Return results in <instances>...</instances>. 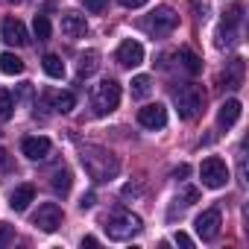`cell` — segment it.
I'll return each instance as SVG.
<instances>
[{
    "label": "cell",
    "mask_w": 249,
    "mask_h": 249,
    "mask_svg": "<svg viewBox=\"0 0 249 249\" xmlns=\"http://www.w3.org/2000/svg\"><path fill=\"white\" fill-rule=\"evenodd\" d=\"M82 167L94 182H108L120 173V161L111 150L103 147H85L82 150Z\"/></svg>",
    "instance_id": "obj_1"
},
{
    "label": "cell",
    "mask_w": 249,
    "mask_h": 249,
    "mask_svg": "<svg viewBox=\"0 0 249 249\" xmlns=\"http://www.w3.org/2000/svg\"><path fill=\"white\" fill-rule=\"evenodd\" d=\"M106 234L111 240H132L138 231H141V217L126 211V208H114L108 217H106Z\"/></svg>",
    "instance_id": "obj_2"
},
{
    "label": "cell",
    "mask_w": 249,
    "mask_h": 249,
    "mask_svg": "<svg viewBox=\"0 0 249 249\" xmlns=\"http://www.w3.org/2000/svg\"><path fill=\"white\" fill-rule=\"evenodd\" d=\"M176 24H179V15H176L173 6H156V9L141 21V27H144L150 36H156V38L170 36V33L176 30Z\"/></svg>",
    "instance_id": "obj_3"
},
{
    "label": "cell",
    "mask_w": 249,
    "mask_h": 249,
    "mask_svg": "<svg viewBox=\"0 0 249 249\" xmlns=\"http://www.w3.org/2000/svg\"><path fill=\"white\" fill-rule=\"evenodd\" d=\"M91 106H94V114H100V117L111 114V111L120 106V85H117L114 79H103L100 85H94Z\"/></svg>",
    "instance_id": "obj_4"
},
{
    "label": "cell",
    "mask_w": 249,
    "mask_h": 249,
    "mask_svg": "<svg viewBox=\"0 0 249 249\" xmlns=\"http://www.w3.org/2000/svg\"><path fill=\"white\" fill-rule=\"evenodd\" d=\"M173 100H176L179 114H182L185 120H194V117H199V111H202V106H205V91H202L199 85H182V88H176Z\"/></svg>",
    "instance_id": "obj_5"
},
{
    "label": "cell",
    "mask_w": 249,
    "mask_h": 249,
    "mask_svg": "<svg viewBox=\"0 0 249 249\" xmlns=\"http://www.w3.org/2000/svg\"><path fill=\"white\" fill-rule=\"evenodd\" d=\"M199 179H202L205 188H223V185L229 182V167H226V161L217 159V156L205 159V161L199 164Z\"/></svg>",
    "instance_id": "obj_6"
},
{
    "label": "cell",
    "mask_w": 249,
    "mask_h": 249,
    "mask_svg": "<svg viewBox=\"0 0 249 249\" xmlns=\"http://www.w3.org/2000/svg\"><path fill=\"white\" fill-rule=\"evenodd\" d=\"M62 220H65V211L56 205V202H44V205H38V211L33 214V226H38L41 231H56L59 226H62Z\"/></svg>",
    "instance_id": "obj_7"
},
{
    "label": "cell",
    "mask_w": 249,
    "mask_h": 249,
    "mask_svg": "<svg viewBox=\"0 0 249 249\" xmlns=\"http://www.w3.org/2000/svg\"><path fill=\"white\" fill-rule=\"evenodd\" d=\"M114 59H117V65H120V68H138V65L144 62V47H141V41H135V38L120 41V47H117Z\"/></svg>",
    "instance_id": "obj_8"
},
{
    "label": "cell",
    "mask_w": 249,
    "mask_h": 249,
    "mask_svg": "<svg viewBox=\"0 0 249 249\" xmlns=\"http://www.w3.org/2000/svg\"><path fill=\"white\" fill-rule=\"evenodd\" d=\"M138 123L144 129H164L167 126V108L161 103H150V106L138 108Z\"/></svg>",
    "instance_id": "obj_9"
},
{
    "label": "cell",
    "mask_w": 249,
    "mask_h": 249,
    "mask_svg": "<svg viewBox=\"0 0 249 249\" xmlns=\"http://www.w3.org/2000/svg\"><path fill=\"white\" fill-rule=\"evenodd\" d=\"M220 211L217 208H208V211H202L196 220H194V229H196V234L202 237V240H214L217 234H220Z\"/></svg>",
    "instance_id": "obj_10"
},
{
    "label": "cell",
    "mask_w": 249,
    "mask_h": 249,
    "mask_svg": "<svg viewBox=\"0 0 249 249\" xmlns=\"http://www.w3.org/2000/svg\"><path fill=\"white\" fill-rule=\"evenodd\" d=\"M62 33H65L68 38H82V36L88 33L85 15H79V12H65V15H62Z\"/></svg>",
    "instance_id": "obj_11"
},
{
    "label": "cell",
    "mask_w": 249,
    "mask_h": 249,
    "mask_svg": "<svg viewBox=\"0 0 249 249\" xmlns=\"http://www.w3.org/2000/svg\"><path fill=\"white\" fill-rule=\"evenodd\" d=\"M3 41H6V44H15V47H24V44L30 41L27 27H24L18 18H6V21H3Z\"/></svg>",
    "instance_id": "obj_12"
},
{
    "label": "cell",
    "mask_w": 249,
    "mask_h": 249,
    "mask_svg": "<svg viewBox=\"0 0 249 249\" xmlns=\"http://www.w3.org/2000/svg\"><path fill=\"white\" fill-rule=\"evenodd\" d=\"M21 150H24V156H27V159L41 161V159H47V156H50V141H47L44 135H33V138H24Z\"/></svg>",
    "instance_id": "obj_13"
},
{
    "label": "cell",
    "mask_w": 249,
    "mask_h": 249,
    "mask_svg": "<svg viewBox=\"0 0 249 249\" xmlns=\"http://www.w3.org/2000/svg\"><path fill=\"white\" fill-rule=\"evenodd\" d=\"M33 199H36V188H33V185H18V188L9 194V208H12L15 214H24Z\"/></svg>",
    "instance_id": "obj_14"
},
{
    "label": "cell",
    "mask_w": 249,
    "mask_h": 249,
    "mask_svg": "<svg viewBox=\"0 0 249 249\" xmlns=\"http://www.w3.org/2000/svg\"><path fill=\"white\" fill-rule=\"evenodd\" d=\"M243 59H231V62H226V71H223V85L226 88H240L243 85Z\"/></svg>",
    "instance_id": "obj_15"
},
{
    "label": "cell",
    "mask_w": 249,
    "mask_h": 249,
    "mask_svg": "<svg viewBox=\"0 0 249 249\" xmlns=\"http://www.w3.org/2000/svg\"><path fill=\"white\" fill-rule=\"evenodd\" d=\"M240 100H226L223 106H220V111H217V123L223 129H229V126H234L237 123V117H240Z\"/></svg>",
    "instance_id": "obj_16"
},
{
    "label": "cell",
    "mask_w": 249,
    "mask_h": 249,
    "mask_svg": "<svg viewBox=\"0 0 249 249\" xmlns=\"http://www.w3.org/2000/svg\"><path fill=\"white\" fill-rule=\"evenodd\" d=\"M97 68H100V53H97V50H85V53L79 56L76 73H79V79H85V76H91Z\"/></svg>",
    "instance_id": "obj_17"
},
{
    "label": "cell",
    "mask_w": 249,
    "mask_h": 249,
    "mask_svg": "<svg viewBox=\"0 0 249 249\" xmlns=\"http://www.w3.org/2000/svg\"><path fill=\"white\" fill-rule=\"evenodd\" d=\"M47 100H50V106H53L56 111H62V114H68V111L76 106V97H73L71 91H53V94H47Z\"/></svg>",
    "instance_id": "obj_18"
},
{
    "label": "cell",
    "mask_w": 249,
    "mask_h": 249,
    "mask_svg": "<svg viewBox=\"0 0 249 249\" xmlns=\"http://www.w3.org/2000/svg\"><path fill=\"white\" fill-rule=\"evenodd\" d=\"M179 62H182V68H185L191 76H196V73L202 71V59H199L191 47H182V50H179Z\"/></svg>",
    "instance_id": "obj_19"
},
{
    "label": "cell",
    "mask_w": 249,
    "mask_h": 249,
    "mask_svg": "<svg viewBox=\"0 0 249 249\" xmlns=\"http://www.w3.org/2000/svg\"><path fill=\"white\" fill-rule=\"evenodd\" d=\"M41 65H44V73H47L50 79H62V76H65V62H62L56 53H47Z\"/></svg>",
    "instance_id": "obj_20"
},
{
    "label": "cell",
    "mask_w": 249,
    "mask_h": 249,
    "mask_svg": "<svg viewBox=\"0 0 249 249\" xmlns=\"http://www.w3.org/2000/svg\"><path fill=\"white\" fill-rule=\"evenodd\" d=\"M50 185H53V191L56 194H68L71 191V185H73V179H71V170H65V167H59L56 173H53V179H50Z\"/></svg>",
    "instance_id": "obj_21"
},
{
    "label": "cell",
    "mask_w": 249,
    "mask_h": 249,
    "mask_svg": "<svg viewBox=\"0 0 249 249\" xmlns=\"http://www.w3.org/2000/svg\"><path fill=\"white\" fill-rule=\"evenodd\" d=\"M0 71L6 76H15V73H24V62L15 56V53H3L0 56Z\"/></svg>",
    "instance_id": "obj_22"
},
{
    "label": "cell",
    "mask_w": 249,
    "mask_h": 249,
    "mask_svg": "<svg viewBox=\"0 0 249 249\" xmlns=\"http://www.w3.org/2000/svg\"><path fill=\"white\" fill-rule=\"evenodd\" d=\"M150 91H153V79H150V76L141 73V76L132 79V97H135V100H147Z\"/></svg>",
    "instance_id": "obj_23"
},
{
    "label": "cell",
    "mask_w": 249,
    "mask_h": 249,
    "mask_svg": "<svg viewBox=\"0 0 249 249\" xmlns=\"http://www.w3.org/2000/svg\"><path fill=\"white\" fill-rule=\"evenodd\" d=\"M33 33H36L38 41H47V38H50V21H47V15H36V21H33Z\"/></svg>",
    "instance_id": "obj_24"
},
{
    "label": "cell",
    "mask_w": 249,
    "mask_h": 249,
    "mask_svg": "<svg viewBox=\"0 0 249 249\" xmlns=\"http://www.w3.org/2000/svg\"><path fill=\"white\" fill-rule=\"evenodd\" d=\"M12 108H15V100L6 88H0V120H9L12 117Z\"/></svg>",
    "instance_id": "obj_25"
},
{
    "label": "cell",
    "mask_w": 249,
    "mask_h": 249,
    "mask_svg": "<svg viewBox=\"0 0 249 249\" xmlns=\"http://www.w3.org/2000/svg\"><path fill=\"white\" fill-rule=\"evenodd\" d=\"M82 6L88 9V12H94V15H100L106 6H108V0H82Z\"/></svg>",
    "instance_id": "obj_26"
},
{
    "label": "cell",
    "mask_w": 249,
    "mask_h": 249,
    "mask_svg": "<svg viewBox=\"0 0 249 249\" xmlns=\"http://www.w3.org/2000/svg\"><path fill=\"white\" fill-rule=\"evenodd\" d=\"M15 237V229L9 226V223H0V246H3V243H9Z\"/></svg>",
    "instance_id": "obj_27"
},
{
    "label": "cell",
    "mask_w": 249,
    "mask_h": 249,
    "mask_svg": "<svg viewBox=\"0 0 249 249\" xmlns=\"http://www.w3.org/2000/svg\"><path fill=\"white\" fill-rule=\"evenodd\" d=\"M191 6H194L196 18H199V21H205V15H208V3H205V0H191Z\"/></svg>",
    "instance_id": "obj_28"
},
{
    "label": "cell",
    "mask_w": 249,
    "mask_h": 249,
    "mask_svg": "<svg viewBox=\"0 0 249 249\" xmlns=\"http://www.w3.org/2000/svg\"><path fill=\"white\" fill-rule=\"evenodd\" d=\"M94 199H97V196H94V191L82 194V199H79V208H82V211H85V208H94Z\"/></svg>",
    "instance_id": "obj_29"
},
{
    "label": "cell",
    "mask_w": 249,
    "mask_h": 249,
    "mask_svg": "<svg viewBox=\"0 0 249 249\" xmlns=\"http://www.w3.org/2000/svg\"><path fill=\"white\" fill-rule=\"evenodd\" d=\"M173 240H176L179 246H185V249H191V246H194V240H191L185 231H176V237H173Z\"/></svg>",
    "instance_id": "obj_30"
},
{
    "label": "cell",
    "mask_w": 249,
    "mask_h": 249,
    "mask_svg": "<svg viewBox=\"0 0 249 249\" xmlns=\"http://www.w3.org/2000/svg\"><path fill=\"white\" fill-rule=\"evenodd\" d=\"M196 199H199V194H196L194 188H188V191H185V205H194Z\"/></svg>",
    "instance_id": "obj_31"
},
{
    "label": "cell",
    "mask_w": 249,
    "mask_h": 249,
    "mask_svg": "<svg viewBox=\"0 0 249 249\" xmlns=\"http://www.w3.org/2000/svg\"><path fill=\"white\" fill-rule=\"evenodd\" d=\"M144 3H147V0H120V6H126V9H138Z\"/></svg>",
    "instance_id": "obj_32"
},
{
    "label": "cell",
    "mask_w": 249,
    "mask_h": 249,
    "mask_svg": "<svg viewBox=\"0 0 249 249\" xmlns=\"http://www.w3.org/2000/svg\"><path fill=\"white\" fill-rule=\"evenodd\" d=\"M188 173H191V167H188V164H179V167H176V170H173V176H176V179H179V176H182V179H185V176H188Z\"/></svg>",
    "instance_id": "obj_33"
},
{
    "label": "cell",
    "mask_w": 249,
    "mask_h": 249,
    "mask_svg": "<svg viewBox=\"0 0 249 249\" xmlns=\"http://www.w3.org/2000/svg\"><path fill=\"white\" fill-rule=\"evenodd\" d=\"M97 243H100V240H97L94 234H88V237H82V246H97Z\"/></svg>",
    "instance_id": "obj_34"
},
{
    "label": "cell",
    "mask_w": 249,
    "mask_h": 249,
    "mask_svg": "<svg viewBox=\"0 0 249 249\" xmlns=\"http://www.w3.org/2000/svg\"><path fill=\"white\" fill-rule=\"evenodd\" d=\"M3 167H6V150L0 147V170H3Z\"/></svg>",
    "instance_id": "obj_35"
},
{
    "label": "cell",
    "mask_w": 249,
    "mask_h": 249,
    "mask_svg": "<svg viewBox=\"0 0 249 249\" xmlns=\"http://www.w3.org/2000/svg\"><path fill=\"white\" fill-rule=\"evenodd\" d=\"M12 3H21V0H12Z\"/></svg>",
    "instance_id": "obj_36"
}]
</instances>
